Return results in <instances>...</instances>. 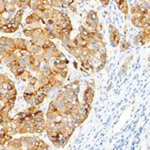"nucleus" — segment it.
Returning <instances> with one entry per match:
<instances>
[{"instance_id": "obj_1", "label": "nucleus", "mask_w": 150, "mask_h": 150, "mask_svg": "<svg viewBox=\"0 0 150 150\" xmlns=\"http://www.w3.org/2000/svg\"><path fill=\"white\" fill-rule=\"evenodd\" d=\"M131 14V23L133 26L144 29L150 26V1L139 0L129 8Z\"/></svg>"}, {"instance_id": "obj_2", "label": "nucleus", "mask_w": 150, "mask_h": 150, "mask_svg": "<svg viewBox=\"0 0 150 150\" xmlns=\"http://www.w3.org/2000/svg\"><path fill=\"white\" fill-rule=\"evenodd\" d=\"M84 24L89 31H101L103 29V24L99 22L98 14L95 10H89L87 12Z\"/></svg>"}, {"instance_id": "obj_3", "label": "nucleus", "mask_w": 150, "mask_h": 150, "mask_svg": "<svg viewBox=\"0 0 150 150\" xmlns=\"http://www.w3.org/2000/svg\"><path fill=\"white\" fill-rule=\"evenodd\" d=\"M148 42H150V26L144 29H141V31L133 39V43H134L135 46L145 45Z\"/></svg>"}, {"instance_id": "obj_4", "label": "nucleus", "mask_w": 150, "mask_h": 150, "mask_svg": "<svg viewBox=\"0 0 150 150\" xmlns=\"http://www.w3.org/2000/svg\"><path fill=\"white\" fill-rule=\"evenodd\" d=\"M109 40L111 46L114 48L117 47L120 44V41H121V36H120L119 30L113 24H109Z\"/></svg>"}, {"instance_id": "obj_5", "label": "nucleus", "mask_w": 150, "mask_h": 150, "mask_svg": "<svg viewBox=\"0 0 150 150\" xmlns=\"http://www.w3.org/2000/svg\"><path fill=\"white\" fill-rule=\"evenodd\" d=\"M94 95H95V91H94L93 85L92 84H87L85 90H84V93H83V102L92 106Z\"/></svg>"}, {"instance_id": "obj_6", "label": "nucleus", "mask_w": 150, "mask_h": 150, "mask_svg": "<svg viewBox=\"0 0 150 150\" xmlns=\"http://www.w3.org/2000/svg\"><path fill=\"white\" fill-rule=\"evenodd\" d=\"M19 27H20V25H19L18 23H16L15 21L13 20V19H11V20L9 21V22L7 23L6 25H4V26H2V27H0V29H1L2 32L14 33V32H16V31L18 30Z\"/></svg>"}, {"instance_id": "obj_7", "label": "nucleus", "mask_w": 150, "mask_h": 150, "mask_svg": "<svg viewBox=\"0 0 150 150\" xmlns=\"http://www.w3.org/2000/svg\"><path fill=\"white\" fill-rule=\"evenodd\" d=\"M114 1L117 4L118 9L120 10V12H122L125 16H127L128 13H129V6H128L127 0H114Z\"/></svg>"}, {"instance_id": "obj_8", "label": "nucleus", "mask_w": 150, "mask_h": 150, "mask_svg": "<svg viewBox=\"0 0 150 150\" xmlns=\"http://www.w3.org/2000/svg\"><path fill=\"white\" fill-rule=\"evenodd\" d=\"M41 21H42V19H41L40 16L38 15V14H36L35 12H33V11H32V13L29 14V15L25 19V22H26L27 25H29V24H32L34 22H41Z\"/></svg>"}, {"instance_id": "obj_9", "label": "nucleus", "mask_w": 150, "mask_h": 150, "mask_svg": "<svg viewBox=\"0 0 150 150\" xmlns=\"http://www.w3.org/2000/svg\"><path fill=\"white\" fill-rule=\"evenodd\" d=\"M48 148H49V146H48L43 140H41L39 138L38 141L35 143L34 146L32 147V150H44V149H48Z\"/></svg>"}, {"instance_id": "obj_10", "label": "nucleus", "mask_w": 150, "mask_h": 150, "mask_svg": "<svg viewBox=\"0 0 150 150\" xmlns=\"http://www.w3.org/2000/svg\"><path fill=\"white\" fill-rule=\"evenodd\" d=\"M119 46H120V51H122V52L126 51V50H128V48H129L130 44H129V42L126 40V32L124 33V36H123V38L121 39V41H120Z\"/></svg>"}, {"instance_id": "obj_11", "label": "nucleus", "mask_w": 150, "mask_h": 150, "mask_svg": "<svg viewBox=\"0 0 150 150\" xmlns=\"http://www.w3.org/2000/svg\"><path fill=\"white\" fill-rule=\"evenodd\" d=\"M23 13H24V10H22V9H18L17 12H16V14L13 16V18H12L16 23H18L19 25H21V23H22Z\"/></svg>"}, {"instance_id": "obj_12", "label": "nucleus", "mask_w": 150, "mask_h": 150, "mask_svg": "<svg viewBox=\"0 0 150 150\" xmlns=\"http://www.w3.org/2000/svg\"><path fill=\"white\" fill-rule=\"evenodd\" d=\"M46 94H35V97H34V105L38 106L40 104H42V102L44 101V99L46 98Z\"/></svg>"}, {"instance_id": "obj_13", "label": "nucleus", "mask_w": 150, "mask_h": 150, "mask_svg": "<svg viewBox=\"0 0 150 150\" xmlns=\"http://www.w3.org/2000/svg\"><path fill=\"white\" fill-rule=\"evenodd\" d=\"M31 71L29 69H26L25 71L23 72L20 76L18 77V80H21V81H29V79L31 78Z\"/></svg>"}, {"instance_id": "obj_14", "label": "nucleus", "mask_w": 150, "mask_h": 150, "mask_svg": "<svg viewBox=\"0 0 150 150\" xmlns=\"http://www.w3.org/2000/svg\"><path fill=\"white\" fill-rule=\"evenodd\" d=\"M24 93H27V94H36L37 93V89L35 88L34 85L32 84L28 83L27 86H26L25 90H24Z\"/></svg>"}, {"instance_id": "obj_15", "label": "nucleus", "mask_w": 150, "mask_h": 150, "mask_svg": "<svg viewBox=\"0 0 150 150\" xmlns=\"http://www.w3.org/2000/svg\"><path fill=\"white\" fill-rule=\"evenodd\" d=\"M131 60H132V55H130V56L128 57L127 59L124 61V64H123L122 68H121V70H120V72H121V75H122V74H125V72L127 71L128 65H129V63L131 62Z\"/></svg>"}, {"instance_id": "obj_16", "label": "nucleus", "mask_w": 150, "mask_h": 150, "mask_svg": "<svg viewBox=\"0 0 150 150\" xmlns=\"http://www.w3.org/2000/svg\"><path fill=\"white\" fill-rule=\"evenodd\" d=\"M5 95L7 96V97H8V99L16 98V96H17V90H16V88L9 89V90L6 91Z\"/></svg>"}, {"instance_id": "obj_17", "label": "nucleus", "mask_w": 150, "mask_h": 150, "mask_svg": "<svg viewBox=\"0 0 150 150\" xmlns=\"http://www.w3.org/2000/svg\"><path fill=\"white\" fill-rule=\"evenodd\" d=\"M52 45H54V43H53V41H52L51 39H46V40H45V42L43 43L42 48H43V49H47V48L51 47Z\"/></svg>"}, {"instance_id": "obj_18", "label": "nucleus", "mask_w": 150, "mask_h": 150, "mask_svg": "<svg viewBox=\"0 0 150 150\" xmlns=\"http://www.w3.org/2000/svg\"><path fill=\"white\" fill-rule=\"evenodd\" d=\"M53 7H55V8H64L62 0H54L53 1Z\"/></svg>"}, {"instance_id": "obj_19", "label": "nucleus", "mask_w": 150, "mask_h": 150, "mask_svg": "<svg viewBox=\"0 0 150 150\" xmlns=\"http://www.w3.org/2000/svg\"><path fill=\"white\" fill-rule=\"evenodd\" d=\"M38 81V78L36 76H31V78L29 79V81H28V83H30V84H32V85H35L36 84V82Z\"/></svg>"}, {"instance_id": "obj_20", "label": "nucleus", "mask_w": 150, "mask_h": 150, "mask_svg": "<svg viewBox=\"0 0 150 150\" xmlns=\"http://www.w3.org/2000/svg\"><path fill=\"white\" fill-rule=\"evenodd\" d=\"M12 88H15V84H14V82L12 80H9L8 84H7V86H6V89L9 90V89H12Z\"/></svg>"}, {"instance_id": "obj_21", "label": "nucleus", "mask_w": 150, "mask_h": 150, "mask_svg": "<svg viewBox=\"0 0 150 150\" xmlns=\"http://www.w3.org/2000/svg\"><path fill=\"white\" fill-rule=\"evenodd\" d=\"M99 2H100L102 5L104 6H107V5H109V3H110V0H99Z\"/></svg>"}, {"instance_id": "obj_22", "label": "nucleus", "mask_w": 150, "mask_h": 150, "mask_svg": "<svg viewBox=\"0 0 150 150\" xmlns=\"http://www.w3.org/2000/svg\"><path fill=\"white\" fill-rule=\"evenodd\" d=\"M46 0H35L34 3H37V4H40V3H44Z\"/></svg>"}]
</instances>
